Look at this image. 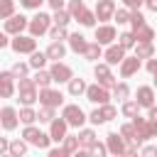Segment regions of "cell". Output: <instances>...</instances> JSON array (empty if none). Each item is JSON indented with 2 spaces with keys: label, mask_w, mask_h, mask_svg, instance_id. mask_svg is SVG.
I'll return each mask as SVG.
<instances>
[{
  "label": "cell",
  "mask_w": 157,
  "mask_h": 157,
  "mask_svg": "<svg viewBox=\"0 0 157 157\" xmlns=\"http://www.w3.org/2000/svg\"><path fill=\"white\" fill-rule=\"evenodd\" d=\"M44 0H20V5L22 7H27V10H39V5H42Z\"/></svg>",
  "instance_id": "681fc988"
},
{
  "label": "cell",
  "mask_w": 157,
  "mask_h": 157,
  "mask_svg": "<svg viewBox=\"0 0 157 157\" xmlns=\"http://www.w3.org/2000/svg\"><path fill=\"white\" fill-rule=\"evenodd\" d=\"M61 101H64V96H61L59 91H54V88H49V86L39 88V103H42V105L56 108V105H61Z\"/></svg>",
  "instance_id": "52a82bcc"
},
{
  "label": "cell",
  "mask_w": 157,
  "mask_h": 157,
  "mask_svg": "<svg viewBox=\"0 0 157 157\" xmlns=\"http://www.w3.org/2000/svg\"><path fill=\"white\" fill-rule=\"evenodd\" d=\"M78 142L88 150V147L96 142V132H93V130H81V132H78Z\"/></svg>",
  "instance_id": "d6a6232c"
},
{
  "label": "cell",
  "mask_w": 157,
  "mask_h": 157,
  "mask_svg": "<svg viewBox=\"0 0 157 157\" xmlns=\"http://www.w3.org/2000/svg\"><path fill=\"white\" fill-rule=\"evenodd\" d=\"M123 2H125L128 10H140V5H142L145 0H123Z\"/></svg>",
  "instance_id": "f907efd6"
},
{
  "label": "cell",
  "mask_w": 157,
  "mask_h": 157,
  "mask_svg": "<svg viewBox=\"0 0 157 157\" xmlns=\"http://www.w3.org/2000/svg\"><path fill=\"white\" fill-rule=\"evenodd\" d=\"M83 56H86L88 61H96V59H101V56H103V52H101V44H98V42L88 44V47H86V52H83Z\"/></svg>",
  "instance_id": "484cf974"
},
{
  "label": "cell",
  "mask_w": 157,
  "mask_h": 157,
  "mask_svg": "<svg viewBox=\"0 0 157 157\" xmlns=\"http://www.w3.org/2000/svg\"><path fill=\"white\" fill-rule=\"evenodd\" d=\"M105 64L108 66H115V64H120L123 59H125V47H120V44H110L108 49H105Z\"/></svg>",
  "instance_id": "4fadbf2b"
},
{
  "label": "cell",
  "mask_w": 157,
  "mask_h": 157,
  "mask_svg": "<svg viewBox=\"0 0 157 157\" xmlns=\"http://www.w3.org/2000/svg\"><path fill=\"white\" fill-rule=\"evenodd\" d=\"M105 145H108L110 155H125V140H123L120 132H110L108 140H105Z\"/></svg>",
  "instance_id": "9a60e30c"
},
{
  "label": "cell",
  "mask_w": 157,
  "mask_h": 157,
  "mask_svg": "<svg viewBox=\"0 0 157 157\" xmlns=\"http://www.w3.org/2000/svg\"><path fill=\"white\" fill-rule=\"evenodd\" d=\"M86 98H88L91 103L103 105V103H108L110 93H108V88H105L103 83H93V86H88V88H86Z\"/></svg>",
  "instance_id": "8992f818"
},
{
  "label": "cell",
  "mask_w": 157,
  "mask_h": 157,
  "mask_svg": "<svg viewBox=\"0 0 157 157\" xmlns=\"http://www.w3.org/2000/svg\"><path fill=\"white\" fill-rule=\"evenodd\" d=\"M17 120H20V113L15 110V108H2L0 110V123H2V128L5 130H15L17 128Z\"/></svg>",
  "instance_id": "5bb4252c"
},
{
  "label": "cell",
  "mask_w": 157,
  "mask_h": 157,
  "mask_svg": "<svg viewBox=\"0 0 157 157\" xmlns=\"http://www.w3.org/2000/svg\"><path fill=\"white\" fill-rule=\"evenodd\" d=\"M49 125H52V128H49V135H52V140H54V142H61V140L66 137V128H69L66 118H64V115H61V118H54Z\"/></svg>",
  "instance_id": "30bf717a"
},
{
  "label": "cell",
  "mask_w": 157,
  "mask_h": 157,
  "mask_svg": "<svg viewBox=\"0 0 157 157\" xmlns=\"http://www.w3.org/2000/svg\"><path fill=\"white\" fill-rule=\"evenodd\" d=\"M2 152H10V142H7V137H0V155Z\"/></svg>",
  "instance_id": "db71d44e"
},
{
  "label": "cell",
  "mask_w": 157,
  "mask_h": 157,
  "mask_svg": "<svg viewBox=\"0 0 157 157\" xmlns=\"http://www.w3.org/2000/svg\"><path fill=\"white\" fill-rule=\"evenodd\" d=\"M20 120H22L25 125H32V123L37 120V113H34V110H32L29 105H25V108L20 110Z\"/></svg>",
  "instance_id": "e575fe53"
},
{
  "label": "cell",
  "mask_w": 157,
  "mask_h": 157,
  "mask_svg": "<svg viewBox=\"0 0 157 157\" xmlns=\"http://www.w3.org/2000/svg\"><path fill=\"white\" fill-rule=\"evenodd\" d=\"M49 22H52V17H49L47 12H37V15L29 20L27 29H29V34H32V37H39V34L49 32Z\"/></svg>",
  "instance_id": "3957f363"
},
{
  "label": "cell",
  "mask_w": 157,
  "mask_h": 157,
  "mask_svg": "<svg viewBox=\"0 0 157 157\" xmlns=\"http://www.w3.org/2000/svg\"><path fill=\"white\" fill-rule=\"evenodd\" d=\"M105 152H108V145H101V142H93V145L88 147V155H98V157H101V155H105Z\"/></svg>",
  "instance_id": "7dc6e473"
},
{
  "label": "cell",
  "mask_w": 157,
  "mask_h": 157,
  "mask_svg": "<svg viewBox=\"0 0 157 157\" xmlns=\"http://www.w3.org/2000/svg\"><path fill=\"white\" fill-rule=\"evenodd\" d=\"M132 125H135V132H137V142H145L150 137L157 135V120H145V118H132Z\"/></svg>",
  "instance_id": "7a4b0ae2"
},
{
  "label": "cell",
  "mask_w": 157,
  "mask_h": 157,
  "mask_svg": "<svg viewBox=\"0 0 157 157\" xmlns=\"http://www.w3.org/2000/svg\"><path fill=\"white\" fill-rule=\"evenodd\" d=\"M52 22H54V25H64V27H66V25L71 22V12H69V10H64V7H61V10H54Z\"/></svg>",
  "instance_id": "d4e9b609"
},
{
  "label": "cell",
  "mask_w": 157,
  "mask_h": 157,
  "mask_svg": "<svg viewBox=\"0 0 157 157\" xmlns=\"http://www.w3.org/2000/svg\"><path fill=\"white\" fill-rule=\"evenodd\" d=\"M132 32H135L137 42H152V39H155V29H152L147 22H145V25H140V27H135Z\"/></svg>",
  "instance_id": "44dd1931"
},
{
  "label": "cell",
  "mask_w": 157,
  "mask_h": 157,
  "mask_svg": "<svg viewBox=\"0 0 157 157\" xmlns=\"http://www.w3.org/2000/svg\"><path fill=\"white\" fill-rule=\"evenodd\" d=\"M135 101L140 103V108H150V105H155V88H152V86H140Z\"/></svg>",
  "instance_id": "ac0fdd59"
},
{
  "label": "cell",
  "mask_w": 157,
  "mask_h": 157,
  "mask_svg": "<svg viewBox=\"0 0 157 157\" xmlns=\"http://www.w3.org/2000/svg\"><path fill=\"white\" fill-rule=\"evenodd\" d=\"M113 39H115V27H110V25L96 27V42L98 44H110Z\"/></svg>",
  "instance_id": "d6986e66"
},
{
  "label": "cell",
  "mask_w": 157,
  "mask_h": 157,
  "mask_svg": "<svg viewBox=\"0 0 157 157\" xmlns=\"http://www.w3.org/2000/svg\"><path fill=\"white\" fill-rule=\"evenodd\" d=\"M47 2H49L54 10H61V7H64V0H47Z\"/></svg>",
  "instance_id": "9f6ffc18"
},
{
  "label": "cell",
  "mask_w": 157,
  "mask_h": 157,
  "mask_svg": "<svg viewBox=\"0 0 157 157\" xmlns=\"http://www.w3.org/2000/svg\"><path fill=\"white\" fill-rule=\"evenodd\" d=\"M76 20H78L83 27H93V25H96V12H91V10H83V12L76 17Z\"/></svg>",
  "instance_id": "836d02e7"
},
{
  "label": "cell",
  "mask_w": 157,
  "mask_h": 157,
  "mask_svg": "<svg viewBox=\"0 0 157 157\" xmlns=\"http://www.w3.org/2000/svg\"><path fill=\"white\" fill-rule=\"evenodd\" d=\"M140 152H142V155H157V145H155V147H142Z\"/></svg>",
  "instance_id": "6f0895ef"
},
{
  "label": "cell",
  "mask_w": 157,
  "mask_h": 157,
  "mask_svg": "<svg viewBox=\"0 0 157 157\" xmlns=\"http://www.w3.org/2000/svg\"><path fill=\"white\" fill-rule=\"evenodd\" d=\"M39 135H42V130H37L34 125H27V128H25V132H22V137H25L27 142H32V145H34V140H37Z\"/></svg>",
  "instance_id": "60d3db41"
},
{
  "label": "cell",
  "mask_w": 157,
  "mask_h": 157,
  "mask_svg": "<svg viewBox=\"0 0 157 157\" xmlns=\"http://www.w3.org/2000/svg\"><path fill=\"white\" fill-rule=\"evenodd\" d=\"M145 5H147L152 12H157V0H145Z\"/></svg>",
  "instance_id": "680465c9"
},
{
  "label": "cell",
  "mask_w": 157,
  "mask_h": 157,
  "mask_svg": "<svg viewBox=\"0 0 157 157\" xmlns=\"http://www.w3.org/2000/svg\"><path fill=\"white\" fill-rule=\"evenodd\" d=\"M137 69H140V56H137V54H135V56H125V59L120 61V76H123V78L132 76Z\"/></svg>",
  "instance_id": "2e32d148"
},
{
  "label": "cell",
  "mask_w": 157,
  "mask_h": 157,
  "mask_svg": "<svg viewBox=\"0 0 157 157\" xmlns=\"http://www.w3.org/2000/svg\"><path fill=\"white\" fill-rule=\"evenodd\" d=\"M135 42H137V37H135V32H123V34L118 37V44H120V47H125V49H130V47H135Z\"/></svg>",
  "instance_id": "4dcf8cb0"
},
{
  "label": "cell",
  "mask_w": 157,
  "mask_h": 157,
  "mask_svg": "<svg viewBox=\"0 0 157 157\" xmlns=\"http://www.w3.org/2000/svg\"><path fill=\"white\" fill-rule=\"evenodd\" d=\"M49 37H52L54 42H61V39H66V37H69V32H66V27H64V25H54V27H49Z\"/></svg>",
  "instance_id": "f1b7e54d"
},
{
  "label": "cell",
  "mask_w": 157,
  "mask_h": 157,
  "mask_svg": "<svg viewBox=\"0 0 157 157\" xmlns=\"http://www.w3.org/2000/svg\"><path fill=\"white\" fill-rule=\"evenodd\" d=\"M0 128H2V123H0Z\"/></svg>",
  "instance_id": "6125c7cd"
},
{
  "label": "cell",
  "mask_w": 157,
  "mask_h": 157,
  "mask_svg": "<svg viewBox=\"0 0 157 157\" xmlns=\"http://www.w3.org/2000/svg\"><path fill=\"white\" fill-rule=\"evenodd\" d=\"M147 118H150V120H157V108H155V105H150V115H147Z\"/></svg>",
  "instance_id": "91938a15"
},
{
  "label": "cell",
  "mask_w": 157,
  "mask_h": 157,
  "mask_svg": "<svg viewBox=\"0 0 157 157\" xmlns=\"http://www.w3.org/2000/svg\"><path fill=\"white\" fill-rule=\"evenodd\" d=\"M147 71H150L152 76H157V59H152V56L147 59Z\"/></svg>",
  "instance_id": "f5cc1de1"
},
{
  "label": "cell",
  "mask_w": 157,
  "mask_h": 157,
  "mask_svg": "<svg viewBox=\"0 0 157 157\" xmlns=\"http://www.w3.org/2000/svg\"><path fill=\"white\" fill-rule=\"evenodd\" d=\"M69 152L64 150V147H54V150H49V157H66Z\"/></svg>",
  "instance_id": "816d5d0a"
},
{
  "label": "cell",
  "mask_w": 157,
  "mask_h": 157,
  "mask_svg": "<svg viewBox=\"0 0 157 157\" xmlns=\"http://www.w3.org/2000/svg\"><path fill=\"white\" fill-rule=\"evenodd\" d=\"M64 54H66V47H64L61 42H52V44H49V49H47V56H49V59H54V61L64 59Z\"/></svg>",
  "instance_id": "7402d4cb"
},
{
  "label": "cell",
  "mask_w": 157,
  "mask_h": 157,
  "mask_svg": "<svg viewBox=\"0 0 157 157\" xmlns=\"http://www.w3.org/2000/svg\"><path fill=\"white\" fill-rule=\"evenodd\" d=\"M17 93H20V101H22L25 105H32L34 101H39V91H37V83H34V78H25V76H20Z\"/></svg>",
  "instance_id": "6da1fadb"
},
{
  "label": "cell",
  "mask_w": 157,
  "mask_h": 157,
  "mask_svg": "<svg viewBox=\"0 0 157 157\" xmlns=\"http://www.w3.org/2000/svg\"><path fill=\"white\" fill-rule=\"evenodd\" d=\"M137 110H140V103H137V101H125V103H123V115H125V118H135Z\"/></svg>",
  "instance_id": "1f68e13d"
},
{
  "label": "cell",
  "mask_w": 157,
  "mask_h": 157,
  "mask_svg": "<svg viewBox=\"0 0 157 157\" xmlns=\"http://www.w3.org/2000/svg\"><path fill=\"white\" fill-rule=\"evenodd\" d=\"M78 145H81L78 137H74V135H66V137H64V150H66L69 155H71V152H78Z\"/></svg>",
  "instance_id": "ab89813d"
},
{
  "label": "cell",
  "mask_w": 157,
  "mask_h": 157,
  "mask_svg": "<svg viewBox=\"0 0 157 157\" xmlns=\"http://www.w3.org/2000/svg\"><path fill=\"white\" fill-rule=\"evenodd\" d=\"M54 78H52V71H42V69H37V74H34V83L39 86V88H44V86H49Z\"/></svg>",
  "instance_id": "4316f807"
},
{
  "label": "cell",
  "mask_w": 157,
  "mask_h": 157,
  "mask_svg": "<svg viewBox=\"0 0 157 157\" xmlns=\"http://www.w3.org/2000/svg\"><path fill=\"white\" fill-rule=\"evenodd\" d=\"M115 15V0H96V17L98 20H113Z\"/></svg>",
  "instance_id": "7c38bea8"
},
{
  "label": "cell",
  "mask_w": 157,
  "mask_h": 157,
  "mask_svg": "<svg viewBox=\"0 0 157 157\" xmlns=\"http://www.w3.org/2000/svg\"><path fill=\"white\" fill-rule=\"evenodd\" d=\"M27 69H29V64H22V61H17V64L12 66V74H15V76H25V74H27Z\"/></svg>",
  "instance_id": "c3c4849f"
},
{
  "label": "cell",
  "mask_w": 157,
  "mask_h": 157,
  "mask_svg": "<svg viewBox=\"0 0 157 157\" xmlns=\"http://www.w3.org/2000/svg\"><path fill=\"white\" fill-rule=\"evenodd\" d=\"M49 71H52V78H54L56 83H69V81H71V76H74V74H71V69H69L66 64H61V61H54V66H52Z\"/></svg>",
  "instance_id": "8fae6325"
},
{
  "label": "cell",
  "mask_w": 157,
  "mask_h": 157,
  "mask_svg": "<svg viewBox=\"0 0 157 157\" xmlns=\"http://www.w3.org/2000/svg\"><path fill=\"white\" fill-rule=\"evenodd\" d=\"M113 20H115L118 25H125V22H130V10H115Z\"/></svg>",
  "instance_id": "ee69618b"
},
{
  "label": "cell",
  "mask_w": 157,
  "mask_h": 157,
  "mask_svg": "<svg viewBox=\"0 0 157 157\" xmlns=\"http://www.w3.org/2000/svg\"><path fill=\"white\" fill-rule=\"evenodd\" d=\"M25 152H27V142H25V140H12V142H10V155L20 157V155H25Z\"/></svg>",
  "instance_id": "d590c367"
},
{
  "label": "cell",
  "mask_w": 157,
  "mask_h": 157,
  "mask_svg": "<svg viewBox=\"0 0 157 157\" xmlns=\"http://www.w3.org/2000/svg\"><path fill=\"white\" fill-rule=\"evenodd\" d=\"M155 86H157V76H155Z\"/></svg>",
  "instance_id": "94428289"
},
{
  "label": "cell",
  "mask_w": 157,
  "mask_h": 157,
  "mask_svg": "<svg viewBox=\"0 0 157 157\" xmlns=\"http://www.w3.org/2000/svg\"><path fill=\"white\" fill-rule=\"evenodd\" d=\"M47 59H49V56H47V52H37V49H34V52H32V59H29V66L42 69V66L47 64Z\"/></svg>",
  "instance_id": "f546056e"
},
{
  "label": "cell",
  "mask_w": 157,
  "mask_h": 157,
  "mask_svg": "<svg viewBox=\"0 0 157 157\" xmlns=\"http://www.w3.org/2000/svg\"><path fill=\"white\" fill-rule=\"evenodd\" d=\"M88 120H91L93 125H103V123H105V118H103V113H101V108H96V110H91V115H88Z\"/></svg>",
  "instance_id": "bcb514c9"
},
{
  "label": "cell",
  "mask_w": 157,
  "mask_h": 157,
  "mask_svg": "<svg viewBox=\"0 0 157 157\" xmlns=\"http://www.w3.org/2000/svg\"><path fill=\"white\" fill-rule=\"evenodd\" d=\"M15 15V0H0V20H7Z\"/></svg>",
  "instance_id": "83f0119b"
},
{
  "label": "cell",
  "mask_w": 157,
  "mask_h": 157,
  "mask_svg": "<svg viewBox=\"0 0 157 157\" xmlns=\"http://www.w3.org/2000/svg\"><path fill=\"white\" fill-rule=\"evenodd\" d=\"M113 93H115V98H118V101H128L130 88H128V83H115V86H113Z\"/></svg>",
  "instance_id": "8d00e7d4"
},
{
  "label": "cell",
  "mask_w": 157,
  "mask_h": 157,
  "mask_svg": "<svg viewBox=\"0 0 157 157\" xmlns=\"http://www.w3.org/2000/svg\"><path fill=\"white\" fill-rule=\"evenodd\" d=\"M27 25H29V20L25 15H12V17L5 20V32L7 34H20L22 29H27Z\"/></svg>",
  "instance_id": "ba28073f"
},
{
  "label": "cell",
  "mask_w": 157,
  "mask_h": 157,
  "mask_svg": "<svg viewBox=\"0 0 157 157\" xmlns=\"http://www.w3.org/2000/svg\"><path fill=\"white\" fill-rule=\"evenodd\" d=\"M96 78H98L105 88H113V86H115V76L110 74L108 64H96Z\"/></svg>",
  "instance_id": "e0dca14e"
},
{
  "label": "cell",
  "mask_w": 157,
  "mask_h": 157,
  "mask_svg": "<svg viewBox=\"0 0 157 157\" xmlns=\"http://www.w3.org/2000/svg\"><path fill=\"white\" fill-rule=\"evenodd\" d=\"M101 113H103V118H105V123H108V120H113V118L118 115V110H115V108H113L110 103H103V105H101Z\"/></svg>",
  "instance_id": "7bdbcfd3"
},
{
  "label": "cell",
  "mask_w": 157,
  "mask_h": 157,
  "mask_svg": "<svg viewBox=\"0 0 157 157\" xmlns=\"http://www.w3.org/2000/svg\"><path fill=\"white\" fill-rule=\"evenodd\" d=\"M86 83H83V78H74L71 76V81H69V93L71 96H81V93H86Z\"/></svg>",
  "instance_id": "cb8c5ba5"
},
{
  "label": "cell",
  "mask_w": 157,
  "mask_h": 157,
  "mask_svg": "<svg viewBox=\"0 0 157 157\" xmlns=\"http://www.w3.org/2000/svg\"><path fill=\"white\" fill-rule=\"evenodd\" d=\"M61 115L66 118V123L71 125V128H81L83 123H86V113L78 108V105H74V103H69V105H64V110H61Z\"/></svg>",
  "instance_id": "277c9868"
},
{
  "label": "cell",
  "mask_w": 157,
  "mask_h": 157,
  "mask_svg": "<svg viewBox=\"0 0 157 157\" xmlns=\"http://www.w3.org/2000/svg\"><path fill=\"white\" fill-rule=\"evenodd\" d=\"M83 10H86L83 0H71V2H69V12H71V17H74V20H76V17H78Z\"/></svg>",
  "instance_id": "b9f144b4"
},
{
  "label": "cell",
  "mask_w": 157,
  "mask_h": 157,
  "mask_svg": "<svg viewBox=\"0 0 157 157\" xmlns=\"http://www.w3.org/2000/svg\"><path fill=\"white\" fill-rule=\"evenodd\" d=\"M135 54H137L140 59H150V56L155 54V47H152V42H137V47H135Z\"/></svg>",
  "instance_id": "603a6c76"
},
{
  "label": "cell",
  "mask_w": 157,
  "mask_h": 157,
  "mask_svg": "<svg viewBox=\"0 0 157 157\" xmlns=\"http://www.w3.org/2000/svg\"><path fill=\"white\" fill-rule=\"evenodd\" d=\"M130 25H132V29L140 27V25H145V17H142L140 10H132V12H130Z\"/></svg>",
  "instance_id": "f6af8a7d"
},
{
  "label": "cell",
  "mask_w": 157,
  "mask_h": 157,
  "mask_svg": "<svg viewBox=\"0 0 157 157\" xmlns=\"http://www.w3.org/2000/svg\"><path fill=\"white\" fill-rule=\"evenodd\" d=\"M15 74L12 71H0V98H10L15 93Z\"/></svg>",
  "instance_id": "9c48e42d"
},
{
  "label": "cell",
  "mask_w": 157,
  "mask_h": 157,
  "mask_svg": "<svg viewBox=\"0 0 157 157\" xmlns=\"http://www.w3.org/2000/svg\"><path fill=\"white\" fill-rule=\"evenodd\" d=\"M37 120H39V123H52V120H54V108H52V105H44V108L37 113Z\"/></svg>",
  "instance_id": "74e56055"
},
{
  "label": "cell",
  "mask_w": 157,
  "mask_h": 157,
  "mask_svg": "<svg viewBox=\"0 0 157 157\" xmlns=\"http://www.w3.org/2000/svg\"><path fill=\"white\" fill-rule=\"evenodd\" d=\"M120 135H123V140H125V142L137 140V132H135V125H132V123H130V125H123V128H120Z\"/></svg>",
  "instance_id": "f35d334b"
},
{
  "label": "cell",
  "mask_w": 157,
  "mask_h": 157,
  "mask_svg": "<svg viewBox=\"0 0 157 157\" xmlns=\"http://www.w3.org/2000/svg\"><path fill=\"white\" fill-rule=\"evenodd\" d=\"M10 44V39H7V32H0V49H5Z\"/></svg>",
  "instance_id": "11a10c76"
},
{
  "label": "cell",
  "mask_w": 157,
  "mask_h": 157,
  "mask_svg": "<svg viewBox=\"0 0 157 157\" xmlns=\"http://www.w3.org/2000/svg\"><path fill=\"white\" fill-rule=\"evenodd\" d=\"M69 47H71L76 54H83V52H86V47H88V42H86V37H83V34H78V32H76V34H69Z\"/></svg>",
  "instance_id": "ffe728a7"
},
{
  "label": "cell",
  "mask_w": 157,
  "mask_h": 157,
  "mask_svg": "<svg viewBox=\"0 0 157 157\" xmlns=\"http://www.w3.org/2000/svg\"><path fill=\"white\" fill-rule=\"evenodd\" d=\"M10 47L17 52V54H32L37 49V39L29 34V37H22V34H15V39L10 42Z\"/></svg>",
  "instance_id": "5b68a950"
}]
</instances>
